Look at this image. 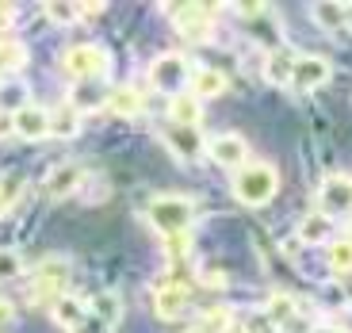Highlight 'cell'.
<instances>
[{"label":"cell","mask_w":352,"mask_h":333,"mask_svg":"<svg viewBox=\"0 0 352 333\" xmlns=\"http://www.w3.org/2000/svg\"><path fill=\"white\" fill-rule=\"evenodd\" d=\"M92 310H96V318L104 325L123 322V299L115 295V291H100V295H92Z\"/></svg>","instance_id":"cell-24"},{"label":"cell","mask_w":352,"mask_h":333,"mask_svg":"<svg viewBox=\"0 0 352 333\" xmlns=\"http://www.w3.org/2000/svg\"><path fill=\"white\" fill-rule=\"evenodd\" d=\"M146 219H150V226L168 241V237L188 234V226L195 222V203L188 200V195H157V200L146 207Z\"/></svg>","instance_id":"cell-2"},{"label":"cell","mask_w":352,"mask_h":333,"mask_svg":"<svg viewBox=\"0 0 352 333\" xmlns=\"http://www.w3.org/2000/svg\"><path fill=\"white\" fill-rule=\"evenodd\" d=\"M241 333H283V330L264 314V310H253V314H245V322H241Z\"/></svg>","instance_id":"cell-32"},{"label":"cell","mask_w":352,"mask_h":333,"mask_svg":"<svg viewBox=\"0 0 352 333\" xmlns=\"http://www.w3.org/2000/svg\"><path fill=\"white\" fill-rule=\"evenodd\" d=\"M264 314L272 318L280 330H287V325L299 322V303L291 295H283V291H276V295H268V303H264Z\"/></svg>","instance_id":"cell-23"},{"label":"cell","mask_w":352,"mask_h":333,"mask_svg":"<svg viewBox=\"0 0 352 333\" xmlns=\"http://www.w3.org/2000/svg\"><path fill=\"white\" fill-rule=\"evenodd\" d=\"M43 12H46V19H54L58 27H73V23H80V16H85L80 4H62V0H58V4H46Z\"/></svg>","instance_id":"cell-30"},{"label":"cell","mask_w":352,"mask_h":333,"mask_svg":"<svg viewBox=\"0 0 352 333\" xmlns=\"http://www.w3.org/2000/svg\"><path fill=\"white\" fill-rule=\"evenodd\" d=\"M276 192H280V173L268 161H245L234 173V200L245 207H264Z\"/></svg>","instance_id":"cell-1"},{"label":"cell","mask_w":352,"mask_h":333,"mask_svg":"<svg viewBox=\"0 0 352 333\" xmlns=\"http://www.w3.org/2000/svg\"><path fill=\"white\" fill-rule=\"evenodd\" d=\"M188 92H192L195 100H214V96L226 92V77H222L219 69L199 65V69H192V85H188Z\"/></svg>","instance_id":"cell-20"},{"label":"cell","mask_w":352,"mask_h":333,"mask_svg":"<svg viewBox=\"0 0 352 333\" xmlns=\"http://www.w3.org/2000/svg\"><path fill=\"white\" fill-rule=\"evenodd\" d=\"M329 234H333V219H329L326 211H310V215H302L299 230H295V237L307 241V246H322V241H329Z\"/></svg>","instance_id":"cell-19"},{"label":"cell","mask_w":352,"mask_h":333,"mask_svg":"<svg viewBox=\"0 0 352 333\" xmlns=\"http://www.w3.org/2000/svg\"><path fill=\"white\" fill-rule=\"evenodd\" d=\"M80 184H85V165L80 161H62V165H54L50 176H46V195L50 200H65Z\"/></svg>","instance_id":"cell-12"},{"label":"cell","mask_w":352,"mask_h":333,"mask_svg":"<svg viewBox=\"0 0 352 333\" xmlns=\"http://www.w3.org/2000/svg\"><path fill=\"white\" fill-rule=\"evenodd\" d=\"M107 96H111V88H104L100 80H77L69 88V100L65 104L77 107L80 115H92V111H104L107 107Z\"/></svg>","instance_id":"cell-13"},{"label":"cell","mask_w":352,"mask_h":333,"mask_svg":"<svg viewBox=\"0 0 352 333\" xmlns=\"http://www.w3.org/2000/svg\"><path fill=\"white\" fill-rule=\"evenodd\" d=\"M168 123H176V127H199L203 123V100H195L192 92L173 96V100H168Z\"/></svg>","instance_id":"cell-17"},{"label":"cell","mask_w":352,"mask_h":333,"mask_svg":"<svg viewBox=\"0 0 352 333\" xmlns=\"http://www.w3.org/2000/svg\"><path fill=\"white\" fill-rule=\"evenodd\" d=\"M85 299H77V295H69V291H65V295H58L50 303V318H54V325H58V330H77L80 322H85Z\"/></svg>","instance_id":"cell-16"},{"label":"cell","mask_w":352,"mask_h":333,"mask_svg":"<svg viewBox=\"0 0 352 333\" xmlns=\"http://www.w3.org/2000/svg\"><path fill=\"white\" fill-rule=\"evenodd\" d=\"M318 211H326L329 219L333 215H349L352 211V176H326L322 188H318Z\"/></svg>","instance_id":"cell-8"},{"label":"cell","mask_w":352,"mask_h":333,"mask_svg":"<svg viewBox=\"0 0 352 333\" xmlns=\"http://www.w3.org/2000/svg\"><path fill=\"white\" fill-rule=\"evenodd\" d=\"M333 77V62L326 54H299L295 58V73H291V88H318Z\"/></svg>","instance_id":"cell-9"},{"label":"cell","mask_w":352,"mask_h":333,"mask_svg":"<svg viewBox=\"0 0 352 333\" xmlns=\"http://www.w3.org/2000/svg\"><path fill=\"white\" fill-rule=\"evenodd\" d=\"M326 264H329L333 272H341V276H349V272H352V246L344 241V237L329 241V249H326Z\"/></svg>","instance_id":"cell-27"},{"label":"cell","mask_w":352,"mask_h":333,"mask_svg":"<svg viewBox=\"0 0 352 333\" xmlns=\"http://www.w3.org/2000/svg\"><path fill=\"white\" fill-rule=\"evenodd\" d=\"M195 330H203V333H230L234 330V314H230L226 307H211V310H203L199 314Z\"/></svg>","instance_id":"cell-26"},{"label":"cell","mask_w":352,"mask_h":333,"mask_svg":"<svg viewBox=\"0 0 352 333\" xmlns=\"http://www.w3.org/2000/svg\"><path fill=\"white\" fill-rule=\"evenodd\" d=\"M207 153H211L214 165L230 169V173H238V169L249 161V146H245L241 134H219V138H211L207 142Z\"/></svg>","instance_id":"cell-10"},{"label":"cell","mask_w":352,"mask_h":333,"mask_svg":"<svg viewBox=\"0 0 352 333\" xmlns=\"http://www.w3.org/2000/svg\"><path fill=\"white\" fill-rule=\"evenodd\" d=\"M142 107H146V100H142L138 88L119 85V88H111V96H107V107H104V111L119 115V119H134V115H142Z\"/></svg>","instance_id":"cell-18"},{"label":"cell","mask_w":352,"mask_h":333,"mask_svg":"<svg viewBox=\"0 0 352 333\" xmlns=\"http://www.w3.org/2000/svg\"><path fill=\"white\" fill-rule=\"evenodd\" d=\"M230 333H241V325H234V330H230Z\"/></svg>","instance_id":"cell-38"},{"label":"cell","mask_w":352,"mask_h":333,"mask_svg":"<svg viewBox=\"0 0 352 333\" xmlns=\"http://www.w3.org/2000/svg\"><path fill=\"white\" fill-rule=\"evenodd\" d=\"M62 65H65V73L77 77V80H104L107 69H111V58L104 54V46L88 43V46H73V50H65Z\"/></svg>","instance_id":"cell-4"},{"label":"cell","mask_w":352,"mask_h":333,"mask_svg":"<svg viewBox=\"0 0 352 333\" xmlns=\"http://www.w3.org/2000/svg\"><path fill=\"white\" fill-rule=\"evenodd\" d=\"M12 111H0V138H12Z\"/></svg>","instance_id":"cell-34"},{"label":"cell","mask_w":352,"mask_h":333,"mask_svg":"<svg viewBox=\"0 0 352 333\" xmlns=\"http://www.w3.org/2000/svg\"><path fill=\"white\" fill-rule=\"evenodd\" d=\"M238 12L245 19H253V23H245L249 35H253L261 46H272V50H276V43H280V27L272 23V12L264 8V4H241Z\"/></svg>","instance_id":"cell-14"},{"label":"cell","mask_w":352,"mask_h":333,"mask_svg":"<svg viewBox=\"0 0 352 333\" xmlns=\"http://www.w3.org/2000/svg\"><path fill=\"white\" fill-rule=\"evenodd\" d=\"M188 288L184 283H165V288H157V295H153V310H157V318H165V322H176V318L188 310Z\"/></svg>","instance_id":"cell-15"},{"label":"cell","mask_w":352,"mask_h":333,"mask_svg":"<svg viewBox=\"0 0 352 333\" xmlns=\"http://www.w3.org/2000/svg\"><path fill=\"white\" fill-rule=\"evenodd\" d=\"M23 192H27V180L19 173H8L4 180H0V219H4L19 200H23Z\"/></svg>","instance_id":"cell-25"},{"label":"cell","mask_w":352,"mask_h":333,"mask_svg":"<svg viewBox=\"0 0 352 333\" xmlns=\"http://www.w3.org/2000/svg\"><path fill=\"white\" fill-rule=\"evenodd\" d=\"M168 16L176 19V31L188 39V43H207L214 31V12L211 8H203V4H168Z\"/></svg>","instance_id":"cell-5"},{"label":"cell","mask_w":352,"mask_h":333,"mask_svg":"<svg viewBox=\"0 0 352 333\" xmlns=\"http://www.w3.org/2000/svg\"><path fill=\"white\" fill-rule=\"evenodd\" d=\"M161 142L168 146V153H173L176 161H195L207 149V142H203L199 127H176V123H165V131H161Z\"/></svg>","instance_id":"cell-7"},{"label":"cell","mask_w":352,"mask_h":333,"mask_svg":"<svg viewBox=\"0 0 352 333\" xmlns=\"http://www.w3.org/2000/svg\"><path fill=\"white\" fill-rule=\"evenodd\" d=\"M310 12H314L322 31H341L344 27V4H326V0H322V4H314Z\"/></svg>","instance_id":"cell-28"},{"label":"cell","mask_w":352,"mask_h":333,"mask_svg":"<svg viewBox=\"0 0 352 333\" xmlns=\"http://www.w3.org/2000/svg\"><path fill=\"white\" fill-rule=\"evenodd\" d=\"M65 288H69V264L58 257V261H46L38 264L35 280H31V303H43V299H58L65 295Z\"/></svg>","instance_id":"cell-6"},{"label":"cell","mask_w":352,"mask_h":333,"mask_svg":"<svg viewBox=\"0 0 352 333\" xmlns=\"http://www.w3.org/2000/svg\"><path fill=\"white\" fill-rule=\"evenodd\" d=\"M27 65V50L23 43H12V39H0V73L23 69Z\"/></svg>","instance_id":"cell-29"},{"label":"cell","mask_w":352,"mask_h":333,"mask_svg":"<svg viewBox=\"0 0 352 333\" xmlns=\"http://www.w3.org/2000/svg\"><path fill=\"white\" fill-rule=\"evenodd\" d=\"M50 134L54 138H62V142H73L80 134V111L69 104H58L50 111Z\"/></svg>","instance_id":"cell-22"},{"label":"cell","mask_w":352,"mask_h":333,"mask_svg":"<svg viewBox=\"0 0 352 333\" xmlns=\"http://www.w3.org/2000/svg\"><path fill=\"white\" fill-rule=\"evenodd\" d=\"M12 318H16V307H12L8 299H0V325H8Z\"/></svg>","instance_id":"cell-33"},{"label":"cell","mask_w":352,"mask_h":333,"mask_svg":"<svg viewBox=\"0 0 352 333\" xmlns=\"http://www.w3.org/2000/svg\"><path fill=\"white\" fill-rule=\"evenodd\" d=\"M318 333H337V330H318Z\"/></svg>","instance_id":"cell-40"},{"label":"cell","mask_w":352,"mask_h":333,"mask_svg":"<svg viewBox=\"0 0 352 333\" xmlns=\"http://www.w3.org/2000/svg\"><path fill=\"white\" fill-rule=\"evenodd\" d=\"M12 131L16 138H46L50 134V111L46 107H35V104H19L12 107Z\"/></svg>","instance_id":"cell-11"},{"label":"cell","mask_w":352,"mask_h":333,"mask_svg":"<svg viewBox=\"0 0 352 333\" xmlns=\"http://www.w3.org/2000/svg\"><path fill=\"white\" fill-rule=\"evenodd\" d=\"M291 73H295V54L283 50V46L268 50V58H264V77H268V85H291Z\"/></svg>","instance_id":"cell-21"},{"label":"cell","mask_w":352,"mask_h":333,"mask_svg":"<svg viewBox=\"0 0 352 333\" xmlns=\"http://www.w3.org/2000/svg\"><path fill=\"white\" fill-rule=\"evenodd\" d=\"M344 241H349V246H352V226H349V237H344Z\"/></svg>","instance_id":"cell-37"},{"label":"cell","mask_w":352,"mask_h":333,"mask_svg":"<svg viewBox=\"0 0 352 333\" xmlns=\"http://www.w3.org/2000/svg\"><path fill=\"white\" fill-rule=\"evenodd\" d=\"M12 19H16V12H12L8 4H0V31H8V27H12Z\"/></svg>","instance_id":"cell-35"},{"label":"cell","mask_w":352,"mask_h":333,"mask_svg":"<svg viewBox=\"0 0 352 333\" xmlns=\"http://www.w3.org/2000/svg\"><path fill=\"white\" fill-rule=\"evenodd\" d=\"M23 276V257L16 249H0V283H12Z\"/></svg>","instance_id":"cell-31"},{"label":"cell","mask_w":352,"mask_h":333,"mask_svg":"<svg viewBox=\"0 0 352 333\" xmlns=\"http://www.w3.org/2000/svg\"><path fill=\"white\" fill-rule=\"evenodd\" d=\"M344 299H349V307H352V283H349V288H344Z\"/></svg>","instance_id":"cell-36"},{"label":"cell","mask_w":352,"mask_h":333,"mask_svg":"<svg viewBox=\"0 0 352 333\" xmlns=\"http://www.w3.org/2000/svg\"><path fill=\"white\" fill-rule=\"evenodd\" d=\"M188 333H203V330H195V325H192V330H188Z\"/></svg>","instance_id":"cell-39"},{"label":"cell","mask_w":352,"mask_h":333,"mask_svg":"<svg viewBox=\"0 0 352 333\" xmlns=\"http://www.w3.org/2000/svg\"><path fill=\"white\" fill-rule=\"evenodd\" d=\"M150 85L157 88V92H165V96H180V92H188V85H192V62L176 50L157 54L150 62Z\"/></svg>","instance_id":"cell-3"}]
</instances>
